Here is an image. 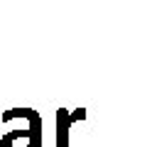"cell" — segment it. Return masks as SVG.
<instances>
[{
  "label": "cell",
  "instance_id": "cell-1",
  "mask_svg": "<svg viewBox=\"0 0 147 147\" xmlns=\"http://www.w3.org/2000/svg\"><path fill=\"white\" fill-rule=\"evenodd\" d=\"M39 132H42V123H39V115L32 110L30 120H27V127H22V130L20 127L7 130L5 135L0 137V147H42Z\"/></svg>",
  "mask_w": 147,
  "mask_h": 147
},
{
  "label": "cell",
  "instance_id": "cell-2",
  "mask_svg": "<svg viewBox=\"0 0 147 147\" xmlns=\"http://www.w3.org/2000/svg\"><path fill=\"white\" fill-rule=\"evenodd\" d=\"M74 118H84V110H81L79 115ZM74 118H66V110H59V118H57V125H59V147H66V135H69V125H71Z\"/></svg>",
  "mask_w": 147,
  "mask_h": 147
}]
</instances>
